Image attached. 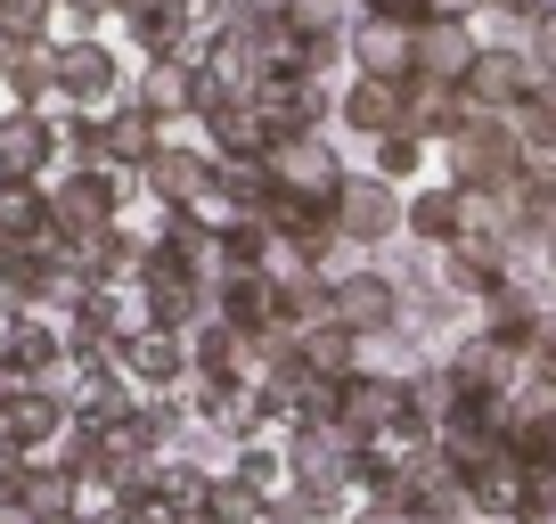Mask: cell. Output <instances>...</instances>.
<instances>
[{
  "label": "cell",
  "mask_w": 556,
  "mask_h": 524,
  "mask_svg": "<svg viewBox=\"0 0 556 524\" xmlns=\"http://www.w3.org/2000/svg\"><path fill=\"white\" fill-rule=\"evenodd\" d=\"M123 205H131V173H106V164H58L50 173V229L66 246L115 229Z\"/></svg>",
  "instance_id": "6da1fadb"
},
{
  "label": "cell",
  "mask_w": 556,
  "mask_h": 524,
  "mask_svg": "<svg viewBox=\"0 0 556 524\" xmlns=\"http://www.w3.org/2000/svg\"><path fill=\"white\" fill-rule=\"evenodd\" d=\"M50 90H58V107H74V115H106V107L131 90V74H123L115 41L66 34V41H50Z\"/></svg>",
  "instance_id": "7a4b0ae2"
},
{
  "label": "cell",
  "mask_w": 556,
  "mask_h": 524,
  "mask_svg": "<svg viewBox=\"0 0 556 524\" xmlns=\"http://www.w3.org/2000/svg\"><path fill=\"white\" fill-rule=\"evenodd\" d=\"M213 164H222V157H213L205 140H180V123H173V132L156 140V157L131 173V189L148 197L156 213H205L213 205Z\"/></svg>",
  "instance_id": "3957f363"
},
{
  "label": "cell",
  "mask_w": 556,
  "mask_h": 524,
  "mask_svg": "<svg viewBox=\"0 0 556 524\" xmlns=\"http://www.w3.org/2000/svg\"><path fill=\"white\" fill-rule=\"evenodd\" d=\"M442 148H451V189H467V197L507 189V180L523 173V140H516L507 115H467Z\"/></svg>",
  "instance_id": "277c9868"
},
{
  "label": "cell",
  "mask_w": 556,
  "mask_h": 524,
  "mask_svg": "<svg viewBox=\"0 0 556 524\" xmlns=\"http://www.w3.org/2000/svg\"><path fill=\"white\" fill-rule=\"evenodd\" d=\"M262 173H270V189L303 197V205H336V189L352 180L328 132H270V148H262Z\"/></svg>",
  "instance_id": "5b68a950"
},
{
  "label": "cell",
  "mask_w": 556,
  "mask_h": 524,
  "mask_svg": "<svg viewBox=\"0 0 556 524\" xmlns=\"http://www.w3.org/2000/svg\"><path fill=\"white\" fill-rule=\"evenodd\" d=\"M131 312L148 320V328H173V336H189V328H205L213 320V279H197V271H180V262H139V279H131Z\"/></svg>",
  "instance_id": "8992f818"
},
{
  "label": "cell",
  "mask_w": 556,
  "mask_h": 524,
  "mask_svg": "<svg viewBox=\"0 0 556 524\" xmlns=\"http://www.w3.org/2000/svg\"><path fill=\"white\" fill-rule=\"evenodd\" d=\"M328 320L352 328L361 345H377V336L401 328V287L384 279L377 262H344V271H328Z\"/></svg>",
  "instance_id": "52a82bcc"
},
{
  "label": "cell",
  "mask_w": 556,
  "mask_h": 524,
  "mask_svg": "<svg viewBox=\"0 0 556 524\" xmlns=\"http://www.w3.org/2000/svg\"><path fill=\"white\" fill-rule=\"evenodd\" d=\"M66 426H74V410H66V394H58V385H41V377H17V385H9V402H0V442H9V451L50 459Z\"/></svg>",
  "instance_id": "ba28073f"
},
{
  "label": "cell",
  "mask_w": 556,
  "mask_h": 524,
  "mask_svg": "<svg viewBox=\"0 0 556 524\" xmlns=\"http://www.w3.org/2000/svg\"><path fill=\"white\" fill-rule=\"evenodd\" d=\"M401 205H409V197H401L393 180L352 173L344 189H336V238H344L352 254H377L384 238H401Z\"/></svg>",
  "instance_id": "9c48e42d"
},
{
  "label": "cell",
  "mask_w": 556,
  "mask_h": 524,
  "mask_svg": "<svg viewBox=\"0 0 556 524\" xmlns=\"http://www.w3.org/2000/svg\"><path fill=\"white\" fill-rule=\"evenodd\" d=\"M540 83H556V74L540 66L532 50H475V66H467V83H458V90H467L475 115H516Z\"/></svg>",
  "instance_id": "30bf717a"
},
{
  "label": "cell",
  "mask_w": 556,
  "mask_h": 524,
  "mask_svg": "<svg viewBox=\"0 0 556 524\" xmlns=\"http://www.w3.org/2000/svg\"><path fill=\"white\" fill-rule=\"evenodd\" d=\"M245 99H254V115L270 123V132H319V123L336 115V90L319 83V74H303V66H270Z\"/></svg>",
  "instance_id": "8fae6325"
},
{
  "label": "cell",
  "mask_w": 556,
  "mask_h": 524,
  "mask_svg": "<svg viewBox=\"0 0 556 524\" xmlns=\"http://www.w3.org/2000/svg\"><path fill=\"white\" fill-rule=\"evenodd\" d=\"M115 369H123V385H131V394H180V385H189V336L148 328V320H139V328L123 336Z\"/></svg>",
  "instance_id": "7c38bea8"
},
{
  "label": "cell",
  "mask_w": 556,
  "mask_h": 524,
  "mask_svg": "<svg viewBox=\"0 0 556 524\" xmlns=\"http://www.w3.org/2000/svg\"><path fill=\"white\" fill-rule=\"evenodd\" d=\"M0 173H17V180L58 173V115L50 107H9L0 115Z\"/></svg>",
  "instance_id": "4fadbf2b"
},
{
  "label": "cell",
  "mask_w": 556,
  "mask_h": 524,
  "mask_svg": "<svg viewBox=\"0 0 556 524\" xmlns=\"http://www.w3.org/2000/svg\"><path fill=\"white\" fill-rule=\"evenodd\" d=\"M131 107H148V115L173 132V123H189V107H197V58H139V74H131V90H123Z\"/></svg>",
  "instance_id": "5bb4252c"
},
{
  "label": "cell",
  "mask_w": 556,
  "mask_h": 524,
  "mask_svg": "<svg viewBox=\"0 0 556 524\" xmlns=\"http://www.w3.org/2000/svg\"><path fill=\"white\" fill-rule=\"evenodd\" d=\"M58 361H66L58 312H9V328H0V369H9V377H50Z\"/></svg>",
  "instance_id": "9a60e30c"
},
{
  "label": "cell",
  "mask_w": 556,
  "mask_h": 524,
  "mask_svg": "<svg viewBox=\"0 0 556 524\" xmlns=\"http://www.w3.org/2000/svg\"><path fill=\"white\" fill-rule=\"evenodd\" d=\"M467 115H475V107H467V90H458V83L401 74V132H417V140H451Z\"/></svg>",
  "instance_id": "2e32d148"
},
{
  "label": "cell",
  "mask_w": 556,
  "mask_h": 524,
  "mask_svg": "<svg viewBox=\"0 0 556 524\" xmlns=\"http://www.w3.org/2000/svg\"><path fill=\"white\" fill-rule=\"evenodd\" d=\"M197 132H205V148L222 164H262V148H270V123L254 115V99H245V90H229L222 107H205V115H197Z\"/></svg>",
  "instance_id": "e0dca14e"
},
{
  "label": "cell",
  "mask_w": 556,
  "mask_h": 524,
  "mask_svg": "<svg viewBox=\"0 0 556 524\" xmlns=\"http://www.w3.org/2000/svg\"><path fill=\"white\" fill-rule=\"evenodd\" d=\"M475 25L467 17H426L409 34V74H434V83H467V66H475Z\"/></svg>",
  "instance_id": "ac0fdd59"
},
{
  "label": "cell",
  "mask_w": 556,
  "mask_h": 524,
  "mask_svg": "<svg viewBox=\"0 0 556 524\" xmlns=\"http://www.w3.org/2000/svg\"><path fill=\"white\" fill-rule=\"evenodd\" d=\"M245 377H254V336L222 328V320L189 328V385H245Z\"/></svg>",
  "instance_id": "d6986e66"
},
{
  "label": "cell",
  "mask_w": 556,
  "mask_h": 524,
  "mask_svg": "<svg viewBox=\"0 0 556 524\" xmlns=\"http://www.w3.org/2000/svg\"><path fill=\"white\" fill-rule=\"evenodd\" d=\"M58 238L50 229V180H17L0 173V254H25V246Z\"/></svg>",
  "instance_id": "ffe728a7"
},
{
  "label": "cell",
  "mask_w": 556,
  "mask_h": 524,
  "mask_svg": "<svg viewBox=\"0 0 556 524\" xmlns=\"http://www.w3.org/2000/svg\"><path fill=\"white\" fill-rule=\"evenodd\" d=\"M336 123H344V132H361V140L401 132V83H384V74H352V83L336 90Z\"/></svg>",
  "instance_id": "44dd1931"
},
{
  "label": "cell",
  "mask_w": 556,
  "mask_h": 524,
  "mask_svg": "<svg viewBox=\"0 0 556 524\" xmlns=\"http://www.w3.org/2000/svg\"><path fill=\"white\" fill-rule=\"evenodd\" d=\"M213 246H222V222H213V213H164L156 238H148V254L180 262V271H197V279H213Z\"/></svg>",
  "instance_id": "7402d4cb"
},
{
  "label": "cell",
  "mask_w": 556,
  "mask_h": 524,
  "mask_svg": "<svg viewBox=\"0 0 556 524\" xmlns=\"http://www.w3.org/2000/svg\"><path fill=\"white\" fill-rule=\"evenodd\" d=\"M213 320H222V328H238V336L278 328V287H270V271H245V279H213Z\"/></svg>",
  "instance_id": "603a6c76"
},
{
  "label": "cell",
  "mask_w": 556,
  "mask_h": 524,
  "mask_svg": "<svg viewBox=\"0 0 556 524\" xmlns=\"http://www.w3.org/2000/svg\"><path fill=\"white\" fill-rule=\"evenodd\" d=\"M344 58H352L361 74H384V83H401V74H409V34H401V25H377V17H352Z\"/></svg>",
  "instance_id": "cb8c5ba5"
},
{
  "label": "cell",
  "mask_w": 556,
  "mask_h": 524,
  "mask_svg": "<svg viewBox=\"0 0 556 524\" xmlns=\"http://www.w3.org/2000/svg\"><path fill=\"white\" fill-rule=\"evenodd\" d=\"M401 229L426 238V246H451L458 229H467V189H451V180H442V189H417L409 205H401Z\"/></svg>",
  "instance_id": "d4e9b609"
},
{
  "label": "cell",
  "mask_w": 556,
  "mask_h": 524,
  "mask_svg": "<svg viewBox=\"0 0 556 524\" xmlns=\"http://www.w3.org/2000/svg\"><path fill=\"white\" fill-rule=\"evenodd\" d=\"M295 352H303V369H319V377H336V385H344L352 369H368V345H361L352 328H336V320L295 328Z\"/></svg>",
  "instance_id": "484cf974"
},
{
  "label": "cell",
  "mask_w": 556,
  "mask_h": 524,
  "mask_svg": "<svg viewBox=\"0 0 556 524\" xmlns=\"http://www.w3.org/2000/svg\"><path fill=\"white\" fill-rule=\"evenodd\" d=\"M229 475H238L254 500H270V491H287V451H278V435H262V442H238V451L222 459Z\"/></svg>",
  "instance_id": "4316f807"
},
{
  "label": "cell",
  "mask_w": 556,
  "mask_h": 524,
  "mask_svg": "<svg viewBox=\"0 0 556 524\" xmlns=\"http://www.w3.org/2000/svg\"><path fill=\"white\" fill-rule=\"evenodd\" d=\"M0 90L9 107H50V50H0Z\"/></svg>",
  "instance_id": "83f0119b"
},
{
  "label": "cell",
  "mask_w": 556,
  "mask_h": 524,
  "mask_svg": "<svg viewBox=\"0 0 556 524\" xmlns=\"http://www.w3.org/2000/svg\"><path fill=\"white\" fill-rule=\"evenodd\" d=\"M58 0H0V50H50Z\"/></svg>",
  "instance_id": "f1b7e54d"
},
{
  "label": "cell",
  "mask_w": 556,
  "mask_h": 524,
  "mask_svg": "<svg viewBox=\"0 0 556 524\" xmlns=\"http://www.w3.org/2000/svg\"><path fill=\"white\" fill-rule=\"evenodd\" d=\"M507 123H516L523 157H556V83H540V90H532V99H523Z\"/></svg>",
  "instance_id": "f546056e"
},
{
  "label": "cell",
  "mask_w": 556,
  "mask_h": 524,
  "mask_svg": "<svg viewBox=\"0 0 556 524\" xmlns=\"http://www.w3.org/2000/svg\"><path fill=\"white\" fill-rule=\"evenodd\" d=\"M417 164H426V140H417V132H384L377 140V180H417Z\"/></svg>",
  "instance_id": "4dcf8cb0"
},
{
  "label": "cell",
  "mask_w": 556,
  "mask_h": 524,
  "mask_svg": "<svg viewBox=\"0 0 556 524\" xmlns=\"http://www.w3.org/2000/svg\"><path fill=\"white\" fill-rule=\"evenodd\" d=\"M361 17H377V25H401V34H417V25L434 17L426 0H361Z\"/></svg>",
  "instance_id": "1f68e13d"
},
{
  "label": "cell",
  "mask_w": 556,
  "mask_h": 524,
  "mask_svg": "<svg viewBox=\"0 0 556 524\" xmlns=\"http://www.w3.org/2000/svg\"><path fill=\"white\" fill-rule=\"evenodd\" d=\"M123 0H58V17H74V34H90L99 17H115Z\"/></svg>",
  "instance_id": "d6a6232c"
},
{
  "label": "cell",
  "mask_w": 556,
  "mask_h": 524,
  "mask_svg": "<svg viewBox=\"0 0 556 524\" xmlns=\"http://www.w3.org/2000/svg\"><path fill=\"white\" fill-rule=\"evenodd\" d=\"M17 484H25V451L0 442V508H17Z\"/></svg>",
  "instance_id": "836d02e7"
},
{
  "label": "cell",
  "mask_w": 556,
  "mask_h": 524,
  "mask_svg": "<svg viewBox=\"0 0 556 524\" xmlns=\"http://www.w3.org/2000/svg\"><path fill=\"white\" fill-rule=\"evenodd\" d=\"M532 58L556 74V9H540V17H532Z\"/></svg>",
  "instance_id": "e575fe53"
},
{
  "label": "cell",
  "mask_w": 556,
  "mask_h": 524,
  "mask_svg": "<svg viewBox=\"0 0 556 524\" xmlns=\"http://www.w3.org/2000/svg\"><path fill=\"white\" fill-rule=\"evenodd\" d=\"M344 524H417V516H409V508H393V500H361Z\"/></svg>",
  "instance_id": "d590c367"
},
{
  "label": "cell",
  "mask_w": 556,
  "mask_h": 524,
  "mask_svg": "<svg viewBox=\"0 0 556 524\" xmlns=\"http://www.w3.org/2000/svg\"><path fill=\"white\" fill-rule=\"evenodd\" d=\"M434 17H475V9H491V0H426Z\"/></svg>",
  "instance_id": "8d00e7d4"
},
{
  "label": "cell",
  "mask_w": 556,
  "mask_h": 524,
  "mask_svg": "<svg viewBox=\"0 0 556 524\" xmlns=\"http://www.w3.org/2000/svg\"><path fill=\"white\" fill-rule=\"evenodd\" d=\"M9 385H17V377H9V369H0V402H9Z\"/></svg>",
  "instance_id": "74e56055"
},
{
  "label": "cell",
  "mask_w": 556,
  "mask_h": 524,
  "mask_svg": "<svg viewBox=\"0 0 556 524\" xmlns=\"http://www.w3.org/2000/svg\"><path fill=\"white\" fill-rule=\"evenodd\" d=\"M548 271H556V246H548Z\"/></svg>",
  "instance_id": "f35d334b"
}]
</instances>
